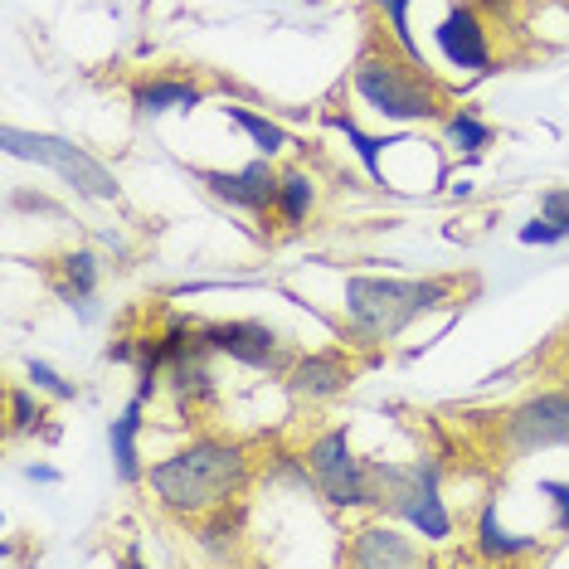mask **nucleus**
<instances>
[{
    "instance_id": "f257e3e1",
    "label": "nucleus",
    "mask_w": 569,
    "mask_h": 569,
    "mask_svg": "<svg viewBox=\"0 0 569 569\" xmlns=\"http://www.w3.org/2000/svg\"><path fill=\"white\" fill-rule=\"evenodd\" d=\"M249 448L224 443V438H196L190 448L161 458L157 468H147V487L171 516L186 521H204L210 511L229 507V497H239L249 482Z\"/></svg>"
},
{
    "instance_id": "f03ea898",
    "label": "nucleus",
    "mask_w": 569,
    "mask_h": 569,
    "mask_svg": "<svg viewBox=\"0 0 569 569\" xmlns=\"http://www.w3.org/2000/svg\"><path fill=\"white\" fill-rule=\"evenodd\" d=\"M452 297V282H405V278H370L356 273L346 278V317L360 336L370 341H395L409 321H419L423 312L443 307Z\"/></svg>"
},
{
    "instance_id": "7ed1b4c3",
    "label": "nucleus",
    "mask_w": 569,
    "mask_h": 569,
    "mask_svg": "<svg viewBox=\"0 0 569 569\" xmlns=\"http://www.w3.org/2000/svg\"><path fill=\"white\" fill-rule=\"evenodd\" d=\"M375 472V507L390 511L395 521H409L423 540L452 536V511L443 501V468L433 458L413 462H370Z\"/></svg>"
},
{
    "instance_id": "20e7f679",
    "label": "nucleus",
    "mask_w": 569,
    "mask_h": 569,
    "mask_svg": "<svg viewBox=\"0 0 569 569\" xmlns=\"http://www.w3.org/2000/svg\"><path fill=\"white\" fill-rule=\"evenodd\" d=\"M356 98L366 102L370 112L390 122H433L443 118V88L429 79V63L413 59H360L356 63Z\"/></svg>"
},
{
    "instance_id": "39448f33",
    "label": "nucleus",
    "mask_w": 569,
    "mask_h": 569,
    "mask_svg": "<svg viewBox=\"0 0 569 569\" xmlns=\"http://www.w3.org/2000/svg\"><path fill=\"white\" fill-rule=\"evenodd\" d=\"M307 462V482H312L331 507L356 511V507H375V472L370 462H360L351 452V433L336 423V429L317 433L302 452Z\"/></svg>"
},
{
    "instance_id": "423d86ee",
    "label": "nucleus",
    "mask_w": 569,
    "mask_h": 569,
    "mask_svg": "<svg viewBox=\"0 0 569 569\" xmlns=\"http://www.w3.org/2000/svg\"><path fill=\"white\" fill-rule=\"evenodd\" d=\"M6 151L16 161H34V166H49L59 180H69L79 196L88 200H122V186L118 176L108 171L102 161H93L83 147L63 137H49V132H24V127H6Z\"/></svg>"
},
{
    "instance_id": "0eeeda50",
    "label": "nucleus",
    "mask_w": 569,
    "mask_h": 569,
    "mask_svg": "<svg viewBox=\"0 0 569 569\" xmlns=\"http://www.w3.org/2000/svg\"><path fill=\"white\" fill-rule=\"evenodd\" d=\"M565 443H569V385L526 399L501 419V452H511V458H530V452Z\"/></svg>"
},
{
    "instance_id": "6e6552de",
    "label": "nucleus",
    "mask_w": 569,
    "mask_h": 569,
    "mask_svg": "<svg viewBox=\"0 0 569 569\" xmlns=\"http://www.w3.org/2000/svg\"><path fill=\"white\" fill-rule=\"evenodd\" d=\"M200 331L214 356H229L249 370H273V375L288 370L278 331H268L263 321H214V327H200Z\"/></svg>"
},
{
    "instance_id": "1a4fd4ad",
    "label": "nucleus",
    "mask_w": 569,
    "mask_h": 569,
    "mask_svg": "<svg viewBox=\"0 0 569 569\" xmlns=\"http://www.w3.org/2000/svg\"><path fill=\"white\" fill-rule=\"evenodd\" d=\"M278 176L282 171H273L268 157L249 161L243 171H210V166H196V180L214 200L234 204V210H249V214H268L278 204Z\"/></svg>"
},
{
    "instance_id": "9d476101",
    "label": "nucleus",
    "mask_w": 569,
    "mask_h": 569,
    "mask_svg": "<svg viewBox=\"0 0 569 569\" xmlns=\"http://www.w3.org/2000/svg\"><path fill=\"white\" fill-rule=\"evenodd\" d=\"M438 49H443V59L452 69H468V73H487L491 69V44H487V30L482 20H477L472 6H452L443 20H438L433 30Z\"/></svg>"
},
{
    "instance_id": "9b49d317",
    "label": "nucleus",
    "mask_w": 569,
    "mask_h": 569,
    "mask_svg": "<svg viewBox=\"0 0 569 569\" xmlns=\"http://www.w3.org/2000/svg\"><path fill=\"white\" fill-rule=\"evenodd\" d=\"M288 385L302 399H331L351 385V360H346V351H312L288 366Z\"/></svg>"
},
{
    "instance_id": "f8f14e48",
    "label": "nucleus",
    "mask_w": 569,
    "mask_h": 569,
    "mask_svg": "<svg viewBox=\"0 0 569 569\" xmlns=\"http://www.w3.org/2000/svg\"><path fill=\"white\" fill-rule=\"evenodd\" d=\"M346 560L366 565V569H380V565L390 569V565H423V550L409 536H399L395 526H360Z\"/></svg>"
},
{
    "instance_id": "ddd939ff",
    "label": "nucleus",
    "mask_w": 569,
    "mask_h": 569,
    "mask_svg": "<svg viewBox=\"0 0 569 569\" xmlns=\"http://www.w3.org/2000/svg\"><path fill=\"white\" fill-rule=\"evenodd\" d=\"M204 102V88L196 79H176V73H157V79L132 83V108L141 118H161V112H190Z\"/></svg>"
},
{
    "instance_id": "4468645a",
    "label": "nucleus",
    "mask_w": 569,
    "mask_h": 569,
    "mask_svg": "<svg viewBox=\"0 0 569 569\" xmlns=\"http://www.w3.org/2000/svg\"><path fill=\"white\" fill-rule=\"evenodd\" d=\"M141 409H147V399L132 395L127 399V409L118 419L108 423V448H112V468H118V482H147V468H141Z\"/></svg>"
},
{
    "instance_id": "2eb2a0df",
    "label": "nucleus",
    "mask_w": 569,
    "mask_h": 569,
    "mask_svg": "<svg viewBox=\"0 0 569 569\" xmlns=\"http://www.w3.org/2000/svg\"><path fill=\"white\" fill-rule=\"evenodd\" d=\"M536 546H540V536H511V530H501L497 501H487L482 516H477V550H482V560H521Z\"/></svg>"
},
{
    "instance_id": "dca6fc26",
    "label": "nucleus",
    "mask_w": 569,
    "mask_h": 569,
    "mask_svg": "<svg viewBox=\"0 0 569 569\" xmlns=\"http://www.w3.org/2000/svg\"><path fill=\"white\" fill-rule=\"evenodd\" d=\"M98 278H102V263L88 249H73V253H63L59 258V273H54V288L63 302H73V307H83L88 297H93L98 288Z\"/></svg>"
},
{
    "instance_id": "f3484780",
    "label": "nucleus",
    "mask_w": 569,
    "mask_h": 569,
    "mask_svg": "<svg viewBox=\"0 0 569 569\" xmlns=\"http://www.w3.org/2000/svg\"><path fill=\"white\" fill-rule=\"evenodd\" d=\"M224 118L234 122L239 132H249V141L258 147V157H278V151L292 147V137L282 132L273 118H263V112H253V108H234V102H224Z\"/></svg>"
},
{
    "instance_id": "a211bd4d",
    "label": "nucleus",
    "mask_w": 569,
    "mask_h": 569,
    "mask_svg": "<svg viewBox=\"0 0 569 569\" xmlns=\"http://www.w3.org/2000/svg\"><path fill=\"white\" fill-rule=\"evenodd\" d=\"M312 204H317L312 176H307V171H282L278 176V204H273V214H282V224H292V229L307 224Z\"/></svg>"
},
{
    "instance_id": "6ab92c4d",
    "label": "nucleus",
    "mask_w": 569,
    "mask_h": 569,
    "mask_svg": "<svg viewBox=\"0 0 569 569\" xmlns=\"http://www.w3.org/2000/svg\"><path fill=\"white\" fill-rule=\"evenodd\" d=\"M336 132H346V141H351V147H356V157H360V166H366V171H370V180H375V186H385V157H380V147H385V141H375L370 132H360V122L356 118H346V112H336Z\"/></svg>"
},
{
    "instance_id": "aec40b11",
    "label": "nucleus",
    "mask_w": 569,
    "mask_h": 569,
    "mask_svg": "<svg viewBox=\"0 0 569 569\" xmlns=\"http://www.w3.org/2000/svg\"><path fill=\"white\" fill-rule=\"evenodd\" d=\"M443 132H448V147H458V151H482V147H491V137H497L487 122H477L468 108L448 112V118H443Z\"/></svg>"
},
{
    "instance_id": "412c9836",
    "label": "nucleus",
    "mask_w": 569,
    "mask_h": 569,
    "mask_svg": "<svg viewBox=\"0 0 569 569\" xmlns=\"http://www.w3.org/2000/svg\"><path fill=\"white\" fill-rule=\"evenodd\" d=\"M409 6L413 0H375V10L390 20V34H395V44L405 49V59L423 63V49H419V40H413V30H409Z\"/></svg>"
},
{
    "instance_id": "4be33fe9",
    "label": "nucleus",
    "mask_w": 569,
    "mask_h": 569,
    "mask_svg": "<svg viewBox=\"0 0 569 569\" xmlns=\"http://www.w3.org/2000/svg\"><path fill=\"white\" fill-rule=\"evenodd\" d=\"M30 380H34V390H49L54 399H73V395H79L54 366H49V360H30Z\"/></svg>"
},
{
    "instance_id": "5701e85b",
    "label": "nucleus",
    "mask_w": 569,
    "mask_h": 569,
    "mask_svg": "<svg viewBox=\"0 0 569 569\" xmlns=\"http://www.w3.org/2000/svg\"><path fill=\"white\" fill-rule=\"evenodd\" d=\"M540 214H546L550 224L560 229V239H569V186L546 190V196H540Z\"/></svg>"
},
{
    "instance_id": "b1692460",
    "label": "nucleus",
    "mask_w": 569,
    "mask_h": 569,
    "mask_svg": "<svg viewBox=\"0 0 569 569\" xmlns=\"http://www.w3.org/2000/svg\"><path fill=\"white\" fill-rule=\"evenodd\" d=\"M10 413H16V419H10V429H16V433L40 429V419H44V409L30 405V395H24V390H10Z\"/></svg>"
},
{
    "instance_id": "393cba45",
    "label": "nucleus",
    "mask_w": 569,
    "mask_h": 569,
    "mask_svg": "<svg viewBox=\"0 0 569 569\" xmlns=\"http://www.w3.org/2000/svg\"><path fill=\"white\" fill-rule=\"evenodd\" d=\"M540 491L550 497V507H555V530H569V482H540Z\"/></svg>"
},
{
    "instance_id": "a878e982",
    "label": "nucleus",
    "mask_w": 569,
    "mask_h": 569,
    "mask_svg": "<svg viewBox=\"0 0 569 569\" xmlns=\"http://www.w3.org/2000/svg\"><path fill=\"white\" fill-rule=\"evenodd\" d=\"M521 243H530V249L540 243V249H546V243H560V229H555L546 214H536L530 224H521Z\"/></svg>"
},
{
    "instance_id": "bb28decb",
    "label": "nucleus",
    "mask_w": 569,
    "mask_h": 569,
    "mask_svg": "<svg viewBox=\"0 0 569 569\" xmlns=\"http://www.w3.org/2000/svg\"><path fill=\"white\" fill-rule=\"evenodd\" d=\"M24 477H30V482H59V472H54V468H44V462H34V468L24 472Z\"/></svg>"
}]
</instances>
